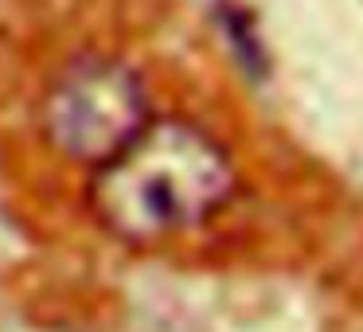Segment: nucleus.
<instances>
[{"label": "nucleus", "instance_id": "obj_2", "mask_svg": "<svg viewBox=\"0 0 363 332\" xmlns=\"http://www.w3.org/2000/svg\"><path fill=\"white\" fill-rule=\"evenodd\" d=\"M149 90L129 63L110 55H82L51 82L40 106V129L67 160L102 168L145 126Z\"/></svg>", "mask_w": 363, "mask_h": 332}, {"label": "nucleus", "instance_id": "obj_1", "mask_svg": "<svg viewBox=\"0 0 363 332\" xmlns=\"http://www.w3.org/2000/svg\"><path fill=\"white\" fill-rule=\"evenodd\" d=\"M235 160L184 118L149 121L90 184L98 223L121 243L152 246L203 227L235 196Z\"/></svg>", "mask_w": 363, "mask_h": 332}]
</instances>
